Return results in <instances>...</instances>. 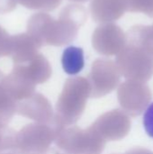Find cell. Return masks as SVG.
Returning a JSON list of instances; mask_svg holds the SVG:
<instances>
[{"instance_id":"obj_1","label":"cell","mask_w":153,"mask_h":154,"mask_svg":"<svg viewBox=\"0 0 153 154\" xmlns=\"http://www.w3.org/2000/svg\"><path fill=\"white\" fill-rule=\"evenodd\" d=\"M87 18V10L79 5H69L61 11L58 20L50 14L39 13L32 15L27 23V33L39 46L44 44L61 46L72 42L78 28Z\"/></svg>"},{"instance_id":"obj_2","label":"cell","mask_w":153,"mask_h":154,"mask_svg":"<svg viewBox=\"0 0 153 154\" xmlns=\"http://www.w3.org/2000/svg\"><path fill=\"white\" fill-rule=\"evenodd\" d=\"M92 42L94 48L100 53L114 54L124 48L126 33L115 23H104L94 31Z\"/></svg>"},{"instance_id":"obj_3","label":"cell","mask_w":153,"mask_h":154,"mask_svg":"<svg viewBox=\"0 0 153 154\" xmlns=\"http://www.w3.org/2000/svg\"><path fill=\"white\" fill-rule=\"evenodd\" d=\"M90 12L96 22L108 23L121 18L126 8L124 0H92Z\"/></svg>"},{"instance_id":"obj_4","label":"cell","mask_w":153,"mask_h":154,"mask_svg":"<svg viewBox=\"0 0 153 154\" xmlns=\"http://www.w3.org/2000/svg\"><path fill=\"white\" fill-rule=\"evenodd\" d=\"M61 65L63 70L67 74L70 76L78 74L85 66L83 50L76 46H69L66 48L62 53Z\"/></svg>"},{"instance_id":"obj_5","label":"cell","mask_w":153,"mask_h":154,"mask_svg":"<svg viewBox=\"0 0 153 154\" xmlns=\"http://www.w3.org/2000/svg\"><path fill=\"white\" fill-rule=\"evenodd\" d=\"M126 41L138 43L153 53V24L133 26L126 33Z\"/></svg>"},{"instance_id":"obj_6","label":"cell","mask_w":153,"mask_h":154,"mask_svg":"<svg viewBox=\"0 0 153 154\" xmlns=\"http://www.w3.org/2000/svg\"><path fill=\"white\" fill-rule=\"evenodd\" d=\"M126 11L142 13L153 18V0H124Z\"/></svg>"},{"instance_id":"obj_7","label":"cell","mask_w":153,"mask_h":154,"mask_svg":"<svg viewBox=\"0 0 153 154\" xmlns=\"http://www.w3.org/2000/svg\"><path fill=\"white\" fill-rule=\"evenodd\" d=\"M62 0H17L19 4L32 10L50 12L57 8Z\"/></svg>"},{"instance_id":"obj_8","label":"cell","mask_w":153,"mask_h":154,"mask_svg":"<svg viewBox=\"0 0 153 154\" xmlns=\"http://www.w3.org/2000/svg\"><path fill=\"white\" fill-rule=\"evenodd\" d=\"M143 126L146 134L153 139V103L145 110L143 116Z\"/></svg>"},{"instance_id":"obj_9","label":"cell","mask_w":153,"mask_h":154,"mask_svg":"<svg viewBox=\"0 0 153 154\" xmlns=\"http://www.w3.org/2000/svg\"><path fill=\"white\" fill-rule=\"evenodd\" d=\"M11 50V36L0 26V53H8Z\"/></svg>"},{"instance_id":"obj_10","label":"cell","mask_w":153,"mask_h":154,"mask_svg":"<svg viewBox=\"0 0 153 154\" xmlns=\"http://www.w3.org/2000/svg\"><path fill=\"white\" fill-rule=\"evenodd\" d=\"M17 3V0H0V13L5 14L13 11Z\"/></svg>"},{"instance_id":"obj_11","label":"cell","mask_w":153,"mask_h":154,"mask_svg":"<svg viewBox=\"0 0 153 154\" xmlns=\"http://www.w3.org/2000/svg\"><path fill=\"white\" fill-rule=\"evenodd\" d=\"M70 1H73V2H81V3H84V2H87V0H70Z\"/></svg>"}]
</instances>
